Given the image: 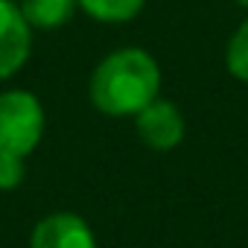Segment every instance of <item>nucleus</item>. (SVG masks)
<instances>
[{"instance_id":"4","label":"nucleus","mask_w":248,"mask_h":248,"mask_svg":"<svg viewBox=\"0 0 248 248\" xmlns=\"http://www.w3.org/2000/svg\"><path fill=\"white\" fill-rule=\"evenodd\" d=\"M32 27L24 21L21 6L12 0H0V82L15 76L30 59Z\"/></svg>"},{"instance_id":"10","label":"nucleus","mask_w":248,"mask_h":248,"mask_svg":"<svg viewBox=\"0 0 248 248\" xmlns=\"http://www.w3.org/2000/svg\"><path fill=\"white\" fill-rule=\"evenodd\" d=\"M233 3H239L242 9H248V0H233Z\"/></svg>"},{"instance_id":"7","label":"nucleus","mask_w":248,"mask_h":248,"mask_svg":"<svg viewBox=\"0 0 248 248\" xmlns=\"http://www.w3.org/2000/svg\"><path fill=\"white\" fill-rule=\"evenodd\" d=\"M146 0H76V6L102 24H123V21H132L140 15Z\"/></svg>"},{"instance_id":"3","label":"nucleus","mask_w":248,"mask_h":248,"mask_svg":"<svg viewBox=\"0 0 248 248\" xmlns=\"http://www.w3.org/2000/svg\"><path fill=\"white\" fill-rule=\"evenodd\" d=\"M135 129L140 135V140L155 149V152H170L184 140V114L178 111L175 102L170 99H152L146 108H140L135 114Z\"/></svg>"},{"instance_id":"6","label":"nucleus","mask_w":248,"mask_h":248,"mask_svg":"<svg viewBox=\"0 0 248 248\" xmlns=\"http://www.w3.org/2000/svg\"><path fill=\"white\" fill-rule=\"evenodd\" d=\"M76 9V0H24L21 3V15L32 30H59L73 18Z\"/></svg>"},{"instance_id":"1","label":"nucleus","mask_w":248,"mask_h":248,"mask_svg":"<svg viewBox=\"0 0 248 248\" xmlns=\"http://www.w3.org/2000/svg\"><path fill=\"white\" fill-rule=\"evenodd\" d=\"M91 102L108 117H135L161 96V67L140 47H123L105 56L91 73Z\"/></svg>"},{"instance_id":"5","label":"nucleus","mask_w":248,"mask_h":248,"mask_svg":"<svg viewBox=\"0 0 248 248\" xmlns=\"http://www.w3.org/2000/svg\"><path fill=\"white\" fill-rule=\"evenodd\" d=\"M30 248H96V236L79 213L59 210L32 228Z\"/></svg>"},{"instance_id":"2","label":"nucleus","mask_w":248,"mask_h":248,"mask_svg":"<svg viewBox=\"0 0 248 248\" xmlns=\"http://www.w3.org/2000/svg\"><path fill=\"white\" fill-rule=\"evenodd\" d=\"M44 105L30 91L0 93V155L27 158L44 138Z\"/></svg>"},{"instance_id":"8","label":"nucleus","mask_w":248,"mask_h":248,"mask_svg":"<svg viewBox=\"0 0 248 248\" xmlns=\"http://www.w3.org/2000/svg\"><path fill=\"white\" fill-rule=\"evenodd\" d=\"M225 64H228V73L233 79L248 82V18L231 35L228 50H225Z\"/></svg>"},{"instance_id":"9","label":"nucleus","mask_w":248,"mask_h":248,"mask_svg":"<svg viewBox=\"0 0 248 248\" xmlns=\"http://www.w3.org/2000/svg\"><path fill=\"white\" fill-rule=\"evenodd\" d=\"M27 170H24V158H12V155H0V190L9 193L24 181Z\"/></svg>"}]
</instances>
